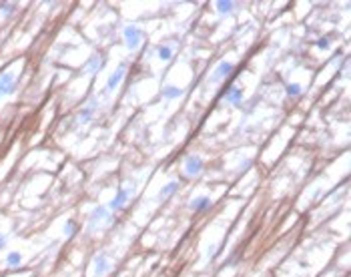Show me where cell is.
I'll return each mask as SVG.
<instances>
[{"label":"cell","instance_id":"6da1fadb","mask_svg":"<svg viewBox=\"0 0 351 277\" xmlns=\"http://www.w3.org/2000/svg\"><path fill=\"white\" fill-rule=\"evenodd\" d=\"M134 187H136V181H134V179H130V185H128V187H118L116 193H114V197L108 201L106 209H108L110 213H114V211H122L124 205L132 199V195H134Z\"/></svg>","mask_w":351,"mask_h":277},{"label":"cell","instance_id":"7a4b0ae2","mask_svg":"<svg viewBox=\"0 0 351 277\" xmlns=\"http://www.w3.org/2000/svg\"><path fill=\"white\" fill-rule=\"evenodd\" d=\"M110 271V257H108V253H96L94 257H92V261H90V273H92V277H104L106 273Z\"/></svg>","mask_w":351,"mask_h":277},{"label":"cell","instance_id":"3957f363","mask_svg":"<svg viewBox=\"0 0 351 277\" xmlns=\"http://www.w3.org/2000/svg\"><path fill=\"white\" fill-rule=\"evenodd\" d=\"M112 219V213L106 209V205H98V207H94L92 211H90V215H88V231H94V227L98 225V223H102V221H110Z\"/></svg>","mask_w":351,"mask_h":277},{"label":"cell","instance_id":"277c9868","mask_svg":"<svg viewBox=\"0 0 351 277\" xmlns=\"http://www.w3.org/2000/svg\"><path fill=\"white\" fill-rule=\"evenodd\" d=\"M18 88V78L14 76V72L6 70L0 74V96H8Z\"/></svg>","mask_w":351,"mask_h":277},{"label":"cell","instance_id":"5b68a950","mask_svg":"<svg viewBox=\"0 0 351 277\" xmlns=\"http://www.w3.org/2000/svg\"><path fill=\"white\" fill-rule=\"evenodd\" d=\"M122 36H124V42H126V48L128 50H134L138 48L140 40H142V30L138 26H126L122 30Z\"/></svg>","mask_w":351,"mask_h":277},{"label":"cell","instance_id":"8992f818","mask_svg":"<svg viewBox=\"0 0 351 277\" xmlns=\"http://www.w3.org/2000/svg\"><path fill=\"white\" fill-rule=\"evenodd\" d=\"M183 169H185V175H187V177H199V175L203 173V169H205V163H203V159H199V157H187Z\"/></svg>","mask_w":351,"mask_h":277},{"label":"cell","instance_id":"52a82bcc","mask_svg":"<svg viewBox=\"0 0 351 277\" xmlns=\"http://www.w3.org/2000/svg\"><path fill=\"white\" fill-rule=\"evenodd\" d=\"M211 207H213V199L207 195H199V197H193L189 201V209L193 213H207Z\"/></svg>","mask_w":351,"mask_h":277},{"label":"cell","instance_id":"ba28073f","mask_svg":"<svg viewBox=\"0 0 351 277\" xmlns=\"http://www.w3.org/2000/svg\"><path fill=\"white\" fill-rule=\"evenodd\" d=\"M233 72H235V64H233V62L223 60V62H219V64H217V68L213 70V74H211V82H219V80H223V78L231 76Z\"/></svg>","mask_w":351,"mask_h":277},{"label":"cell","instance_id":"9c48e42d","mask_svg":"<svg viewBox=\"0 0 351 277\" xmlns=\"http://www.w3.org/2000/svg\"><path fill=\"white\" fill-rule=\"evenodd\" d=\"M124 72H126V66L124 64H120L110 76H108V80H106V92H112V90H116L118 88V84H120V80L124 78Z\"/></svg>","mask_w":351,"mask_h":277},{"label":"cell","instance_id":"30bf717a","mask_svg":"<svg viewBox=\"0 0 351 277\" xmlns=\"http://www.w3.org/2000/svg\"><path fill=\"white\" fill-rule=\"evenodd\" d=\"M179 187H181L179 181H168L166 185L160 187V191H158V195H156V201H158V203H164L166 199H170L174 193L179 191Z\"/></svg>","mask_w":351,"mask_h":277},{"label":"cell","instance_id":"8fae6325","mask_svg":"<svg viewBox=\"0 0 351 277\" xmlns=\"http://www.w3.org/2000/svg\"><path fill=\"white\" fill-rule=\"evenodd\" d=\"M223 100L227 104H241V100H243V88L241 86H231L227 90V94H223Z\"/></svg>","mask_w":351,"mask_h":277},{"label":"cell","instance_id":"7c38bea8","mask_svg":"<svg viewBox=\"0 0 351 277\" xmlns=\"http://www.w3.org/2000/svg\"><path fill=\"white\" fill-rule=\"evenodd\" d=\"M96 106H98V100H96V98H92V100L88 102V106H84V108L80 110V114H78V122H80V124L88 122V120L92 118V114H94Z\"/></svg>","mask_w":351,"mask_h":277},{"label":"cell","instance_id":"4fadbf2b","mask_svg":"<svg viewBox=\"0 0 351 277\" xmlns=\"http://www.w3.org/2000/svg\"><path fill=\"white\" fill-rule=\"evenodd\" d=\"M4 265L8 269H18L22 265V253L20 251H10L4 255Z\"/></svg>","mask_w":351,"mask_h":277},{"label":"cell","instance_id":"5bb4252c","mask_svg":"<svg viewBox=\"0 0 351 277\" xmlns=\"http://www.w3.org/2000/svg\"><path fill=\"white\" fill-rule=\"evenodd\" d=\"M102 66H104V60L100 54H92L86 60V72H90V74H96L98 70H102Z\"/></svg>","mask_w":351,"mask_h":277},{"label":"cell","instance_id":"9a60e30c","mask_svg":"<svg viewBox=\"0 0 351 277\" xmlns=\"http://www.w3.org/2000/svg\"><path fill=\"white\" fill-rule=\"evenodd\" d=\"M160 94H162L166 100H170V98H179V96H183V94H185V90H183V88H179V86L166 84V86H162V88H160Z\"/></svg>","mask_w":351,"mask_h":277},{"label":"cell","instance_id":"2e32d148","mask_svg":"<svg viewBox=\"0 0 351 277\" xmlns=\"http://www.w3.org/2000/svg\"><path fill=\"white\" fill-rule=\"evenodd\" d=\"M215 8H217V14L219 16H229L235 8V2H229V0H221V2H215Z\"/></svg>","mask_w":351,"mask_h":277},{"label":"cell","instance_id":"e0dca14e","mask_svg":"<svg viewBox=\"0 0 351 277\" xmlns=\"http://www.w3.org/2000/svg\"><path fill=\"white\" fill-rule=\"evenodd\" d=\"M76 231H78V223L72 221V219H68V221L62 225V233H64L66 239H72V237L76 235Z\"/></svg>","mask_w":351,"mask_h":277},{"label":"cell","instance_id":"ac0fdd59","mask_svg":"<svg viewBox=\"0 0 351 277\" xmlns=\"http://www.w3.org/2000/svg\"><path fill=\"white\" fill-rule=\"evenodd\" d=\"M156 56H158L160 60L166 62V60L172 58V48H170V46H158V48H156Z\"/></svg>","mask_w":351,"mask_h":277},{"label":"cell","instance_id":"d6986e66","mask_svg":"<svg viewBox=\"0 0 351 277\" xmlns=\"http://www.w3.org/2000/svg\"><path fill=\"white\" fill-rule=\"evenodd\" d=\"M285 92H287V96H299L301 94V84H295V82L285 84Z\"/></svg>","mask_w":351,"mask_h":277},{"label":"cell","instance_id":"ffe728a7","mask_svg":"<svg viewBox=\"0 0 351 277\" xmlns=\"http://www.w3.org/2000/svg\"><path fill=\"white\" fill-rule=\"evenodd\" d=\"M217 251H219V245L217 243H209V247H207V261L209 263H213L215 261V257H217Z\"/></svg>","mask_w":351,"mask_h":277},{"label":"cell","instance_id":"44dd1931","mask_svg":"<svg viewBox=\"0 0 351 277\" xmlns=\"http://www.w3.org/2000/svg\"><path fill=\"white\" fill-rule=\"evenodd\" d=\"M0 10H2V14H4L6 18H10V16L16 12V6H14V4H0Z\"/></svg>","mask_w":351,"mask_h":277},{"label":"cell","instance_id":"7402d4cb","mask_svg":"<svg viewBox=\"0 0 351 277\" xmlns=\"http://www.w3.org/2000/svg\"><path fill=\"white\" fill-rule=\"evenodd\" d=\"M317 48H321V50H327V48H329V38H327V36L319 38V40H317Z\"/></svg>","mask_w":351,"mask_h":277},{"label":"cell","instance_id":"603a6c76","mask_svg":"<svg viewBox=\"0 0 351 277\" xmlns=\"http://www.w3.org/2000/svg\"><path fill=\"white\" fill-rule=\"evenodd\" d=\"M4 247H6V235L0 231V249H4Z\"/></svg>","mask_w":351,"mask_h":277}]
</instances>
